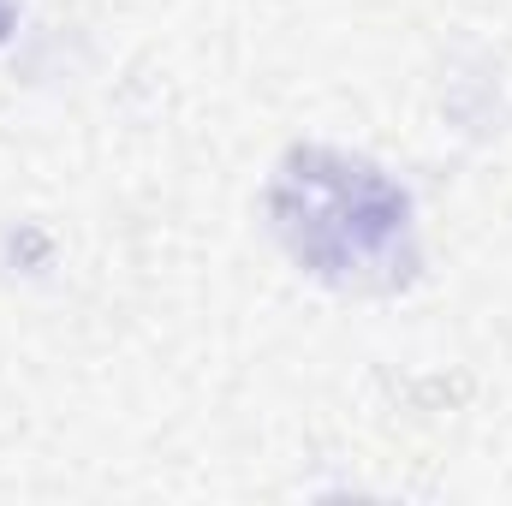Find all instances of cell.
Segmentation results:
<instances>
[{"mask_svg":"<svg viewBox=\"0 0 512 506\" xmlns=\"http://www.w3.org/2000/svg\"><path fill=\"white\" fill-rule=\"evenodd\" d=\"M24 30V0H0V48H12Z\"/></svg>","mask_w":512,"mask_h":506,"instance_id":"3","label":"cell"},{"mask_svg":"<svg viewBox=\"0 0 512 506\" xmlns=\"http://www.w3.org/2000/svg\"><path fill=\"white\" fill-rule=\"evenodd\" d=\"M262 233L334 298H399L423 280L417 191L364 149L292 143L262 179Z\"/></svg>","mask_w":512,"mask_h":506,"instance_id":"1","label":"cell"},{"mask_svg":"<svg viewBox=\"0 0 512 506\" xmlns=\"http://www.w3.org/2000/svg\"><path fill=\"white\" fill-rule=\"evenodd\" d=\"M0 262L18 274V262H30V274H42V268H54V239L36 227V221H12L6 233H0Z\"/></svg>","mask_w":512,"mask_h":506,"instance_id":"2","label":"cell"}]
</instances>
